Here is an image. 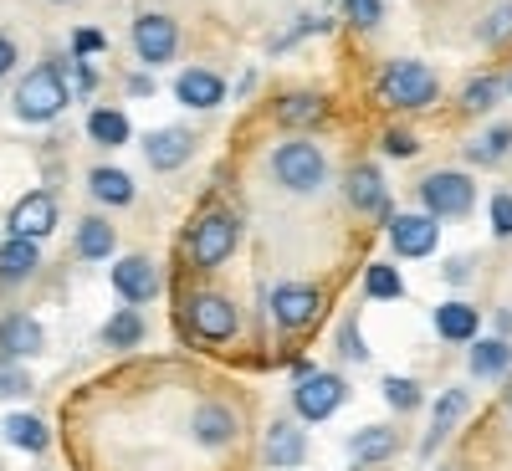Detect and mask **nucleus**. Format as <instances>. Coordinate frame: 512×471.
Masks as SVG:
<instances>
[{
  "instance_id": "obj_1",
  "label": "nucleus",
  "mask_w": 512,
  "mask_h": 471,
  "mask_svg": "<svg viewBox=\"0 0 512 471\" xmlns=\"http://www.w3.org/2000/svg\"><path fill=\"white\" fill-rule=\"evenodd\" d=\"M67 82H62V72L57 67H36V72H26L21 82H16V98H11V108H16V118L21 123H52L62 108H67Z\"/></svg>"
},
{
  "instance_id": "obj_2",
  "label": "nucleus",
  "mask_w": 512,
  "mask_h": 471,
  "mask_svg": "<svg viewBox=\"0 0 512 471\" xmlns=\"http://www.w3.org/2000/svg\"><path fill=\"white\" fill-rule=\"evenodd\" d=\"M272 180L287 185L292 195H313V190L328 180L323 149L308 144V139H287L282 149H272Z\"/></svg>"
},
{
  "instance_id": "obj_3",
  "label": "nucleus",
  "mask_w": 512,
  "mask_h": 471,
  "mask_svg": "<svg viewBox=\"0 0 512 471\" xmlns=\"http://www.w3.org/2000/svg\"><path fill=\"white\" fill-rule=\"evenodd\" d=\"M379 93H384V103L390 108H400V113H415V108H431L436 103V72L425 67V62H390L379 72Z\"/></svg>"
},
{
  "instance_id": "obj_4",
  "label": "nucleus",
  "mask_w": 512,
  "mask_h": 471,
  "mask_svg": "<svg viewBox=\"0 0 512 471\" xmlns=\"http://www.w3.org/2000/svg\"><path fill=\"white\" fill-rule=\"evenodd\" d=\"M185 251H190V262L200 272L221 267L226 256L236 251V221L226 216V210H205V216L190 226V236H185Z\"/></svg>"
},
{
  "instance_id": "obj_5",
  "label": "nucleus",
  "mask_w": 512,
  "mask_h": 471,
  "mask_svg": "<svg viewBox=\"0 0 512 471\" xmlns=\"http://www.w3.org/2000/svg\"><path fill=\"white\" fill-rule=\"evenodd\" d=\"M472 195H477V185L466 180L461 169H436V175L420 180L425 216H441V221H461L466 210H472Z\"/></svg>"
},
{
  "instance_id": "obj_6",
  "label": "nucleus",
  "mask_w": 512,
  "mask_h": 471,
  "mask_svg": "<svg viewBox=\"0 0 512 471\" xmlns=\"http://www.w3.org/2000/svg\"><path fill=\"white\" fill-rule=\"evenodd\" d=\"M185 328L190 338H200V344H226V338H236V308H231V297L221 292H195L190 303H185Z\"/></svg>"
},
{
  "instance_id": "obj_7",
  "label": "nucleus",
  "mask_w": 512,
  "mask_h": 471,
  "mask_svg": "<svg viewBox=\"0 0 512 471\" xmlns=\"http://www.w3.org/2000/svg\"><path fill=\"white\" fill-rule=\"evenodd\" d=\"M344 395H349V384L338 374H308V379H297V390H292V415L297 420H328L344 405Z\"/></svg>"
},
{
  "instance_id": "obj_8",
  "label": "nucleus",
  "mask_w": 512,
  "mask_h": 471,
  "mask_svg": "<svg viewBox=\"0 0 512 471\" xmlns=\"http://www.w3.org/2000/svg\"><path fill=\"white\" fill-rule=\"evenodd\" d=\"M57 231V195H47V190H31V195H21L16 200V210H11V236H21V241H47Z\"/></svg>"
},
{
  "instance_id": "obj_9",
  "label": "nucleus",
  "mask_w": 512,
  "mask_h": 471,
  "mask_svg": "<svg viewBox=\"0 0 512 471\" xmlns=\"http://www.w3.org/2000/svg\"><path fill=\"white\" fill-rule=\"evenodd\" d=\"M134 52H139L149 67H164L169 57L180 52V31H175V21L159 16V11H144V16L134 21Z\"/></svg>"
},
{
  "instance_id": "obj_10",
  "label": "nucleus",
  "mask_w": 512,
  "mask_h": 471,
  "mask_svg": "<svg viewBox=\"0 0 512 471\" xmlns=\"http://www.w3.org/2000/svg\"><path fill=\"white\" fill-rule=\"evenodd\" d=\"M113 287L128 308H139V303H154V297L164 292L159 282V267L149 262V256H123V262L113 267Z\"/></svg>"
},
{
  "instance_id": "obj_11",
  "label": "nucleus",
  "mask_w": 512,
  "mask_h": 471,
  "mask_svg": "<svg viewBox=\"0 0 512 471\" xmlns=\"http://www.w3.org/2000/svg\"><path fill=\"white\" fill-rule=\"evenodd\" d=\"M436 241H441L436 216H425V210H410V216H390V246H395L400 256H410V262L431 256Z\"/></svg>"
},
{
  "instance_id": "obj_12",
  "label": "nucleus",
  "mask_w": 512,
  "mask_h": 471,
  "mask_svg": "<svg viewBox=\"0 0 512 471\" xmlns=\"http://www.w3.org/2000/svg\"><path fill=\"white\" fill-rule=\"evenodd\" d=\"M318 318V287L308 282H282L272 292V323L277 328H308Z\"/></svg>"
},
{
  "instance_id": "obj_13",
  "label": "nucleus",
  "mask_w": 512,
  "mask_h": 471,
  "mask_svg": "<svg viewBox=\"0 0 512 471\" xmlns=\"http://www.w3.org/2000/svg\"><path fill=\"white\" fill-rule=\"evenodd\" d=\"M41 344H47V333L31 313H6L0 318V359H36Z\"/></svg>"
},
{
  "instance_id": "obj_14",
  "label": "nucleus",
  "mask_w": 512,
  "mask_h": 471,
  "mask_svg": "<svg viewBox=\"0 0 512 471\" xmlns=\"http://www.w3.org/2000/svg\"><path fill=\"white\" fill-rule=\"evenodd\" d=\"M175 98H180L190 113H210V108H221L226 82H221V72L190 67V72H180V77H175Z\"/></svg>"
},
{
  "instance_id": "obj_15",
  "label": "nucleus",
  "mask_w": 512,
  "mask_h": 471,
  "mask_svg": "<svg viewBox=\"0 0 512 471\" xmlns=\"http://www.w3.org/2000/svg\"><path fill=\"white\" fill-rule=\"evenodd\" d=\"M190 154H195L190 128H154V134L144 139V159L154 169H180V164H190Z\"/></svg>"
},
{
  "instance_id": "obj_16",
  "label": "nucleus",
  "mask_w": 512,
  "mask_h": 471,
  "mask_svg": "<svg viewBox=\"0 0 512 471\" xmlns=\"http://www.w3.org/2000/svg\"><path fill=\"white\" fill-rule=\"evenodd\" d=\"M0 436H6L16 451H31V456H41L52 446V425L41 420V415H31V410H11L6 420H0Z\"/></svg>"
},
{
  "instance_id": "obj_17",
  "label": "nucleus",
  "mask_w": 512,
  "mask_h": 471,
  "mask_svg": "<svg viewBox=\"0 0 512 471\" xmlns=\"http://www.w3.org/2000/svg\"><path fill=\"white\" fill-rule=\"evenodd\" d=\"M190 436H195L200 446H226V441L236 436V415H231L221 400H200L195 415H190Z\"/></svg>"
},
{
  "instance_id": "obj_18",
  "label": "nucleus",
  "mask_w": 512,
  "mask_h": 471,
  "mask_svg": "<svg viewBox=\"0 0 512 471\" xmlns=\"http://www.w3.org/2000/svg\"><path fill=\"white\" fill-rule=\"evenodd\" d=\"M344 195L354 210H374V216H384L390 210V200H384V175L374 164H354L349 175H344Z\"/></svg>"
},
{
  "instance_id": "obj_19",
  "label": "nucleus",
  "mask_w": 512,
  "mask_h": 471,
  "mask_svg": "<svg viewBox=\"0 0 512 471\" xmlns=\"http://www.w3.org/2000/svg\"><path fill=\"white\" fill-rule=\"evenodd\" d=\"M267 466H303L308 456V436H303V425H287V420H272V431H267Z\"/></svg>"
},
{
  "instance_id": "obj_20",
  "label": "nucleus",
  "mask_w": 512,
  "mask_h": 471,
  "mask_svg": "<svg viewBox=\"0 0 512 471\" xmlns=\"http://www.w3.org/2000/svg\"><path fill=\"white\" fill-rule=\"evenodd\" d=\"M88 195L98 205H134V175H123L118 164H98L88 175Z\"/></svg>"
},
{
  "instance_id": "obj_21",
  "label": "nucleus",
  "mask_w": 512,
  "mask_h": 471,
  "mask_svg": "<svg viewBox=\"0 0 512 471\" xmlns=\"http://www.w3.org/2000/svg\"><path fill=\"white\" fill-rule=\"evenodd\" d=\"M272 113H277L282 128H313L328 113V98L323 93H287V98H277Z\"/></svg>"
},
{
  "instance_id": "obj_22",
  "label": "nucleus",
  "mask_w": 512,
  "mask_h": 471,
  "mask_svg": "<svg viewBox=\"0 0 512 471\" xmlns=\"http://www.w3.org/2000/svg\"><path fill=\"white\" fill-rule=\"evenodd\" d=\"M128 134H134V123H128L123 108H93V113H88V139H93L98 149H123Z\"/></svg>"
},
{
  "instance_id": "obj_23",
  "label": "nucleus",
  "mask_w": 512,
  "mask_h": 471,
  "mask_svg": "<svg viewBox=\"0 0 512 471\" xmlns=\"http://www.w3.org/2000/svg\"><path fill=\"white\" fill-rule=\"evenodd\" d=\"M41 262V246L36 241H21V236H6L0 241V282H26Z\"/></svg>"
},
{
  "instance_id": "obj_24",
  "label": "nucleus",
  "mask_w": 512,
  "mask_h": 471,
  "mask_svg": "<svg viewBox=\"0 0 512 471\" xmlns=\"http://www.w3.org/2000/svg\"><path fill=\"white\" fill-rule=\"evenodd\" d=\"M113 246H118V231L103 216H82L77 221V256L82 262H103V256H113Z\"/></svg>"
},
{
  "instance_id": "obj_25",
  "label": "nucleus",
  "mask_w": 512,
  "mask_h": 471,
  "mask_svg": "<svg viewBox=\"0 0 512 471\" xmlns=\"http://www.w3.org/2000/svg\"><path fill=\"white\" fill-rule=\"evenodd\" d=\"M507 369H512L507 338H477V344H472V374L477 379H502Z\"/></svg>"
},
{
  "instance_id": "obj_26",
  "label": "nucleus",
  "mask_w": 512,
  "mask_h": 471,
  "mask_svg": "<svg viewBox=\"0 0 512 471\" xmlns=\"http://www.w3.org/2000/svg\"><path fill=\"white\" fill-rule=\"evenodd\" d=\"M477 308H466V303H446L436 308V333L451 338V344H466V338H477Z\"/></svg>"
},
{
  "instance_id": "obj_27",
  "label": "nucleus",
  "mask_w": 512,
  "mask_h": 471,
  "mask_svg": "<svg viewBox=\"0 0 512 471\" xmlns=\"http://www.w3.org/2000/svg\"><path fill=\"white\" fill-rule=\"evenodd\" d=\"M461 415H466V395H461V390H446V395L436 400V420H431V436L420 441V451L431 456V451H436V446L446 441V431H451V425H456Z\"/></svg>"
},
{
  "instance_id": "obj_28",
  "label": "nucleus",
  "mask_w": 512,
  "mask_h": 471,
  "mask_svg": "<svg viewBox=\"0 0 512 471\" xmlns=\"http://www.w3.org/2000/svg\"><path fill=\"white\" fill-rule=\"evenodd\" d=\"M103 344H108V349H139V344H144V318H139V308L113 313V318L103 323Z\"/></svg>"
},
{
  "instance_id": "obj_29",
  "label": "nucleus",
  "mask_w": 512,
  "mask_h": 471,
  "mask_svg": "<svg viewBox=\"0 0 512 471\" xmlns=\"http://www.w3.org/2000/svg\"><path fill=\"white\" fill-rule=\"evenodd\" d=\"M400 451V436L390 431V425H369V431L354 436V456L359 461H384V456H395Z\"/></svg>"
},
{
  "instance_id": "obj_30",
  "label": "nucleus",
  "mask_w": 512,
  "mask_h": 471,
  "mask_svg": "<svg viewBox=\"0 0 512 471\" xmlns=\"http://www.w3.org/2000/svg\"><path fill=\"white\" fill-rule=\"evenodd\" d=\"M364 292L374 297V303H395V297L405 292V282H400V272H395V267L374 262V267L364 272Z\"/></svg>"
},
{
  "instance_id": "obj_31",
  "label": "nucleus",
  "mask_w": 512,
  "mask_h": 471,
  "mask_svg": "<svg viewBox=\"0 0 512 471\" xmlns=\"http://www.w3.org/2000/svg\"><path fill=\"white\" fill-rule=\"evenodd\" d=\"M31 395V374L21 359H0V400H26Z\"/></svg>"
},
{
  "instance_id": "obj_32",
  "label": "nucleus",
  "mask_w": 512,
  "mask_h": 471,
  "mask_svg": "<svg viewBox=\"0 0 512 471\" xmlns=\"http://www.w3.org/2000/svg\"><path fill=\"white\" fill-rule=\"evenodd\" d=\"M497 98H502V82H497V77H477L472 88H466L461 103H466V113H492Z\"/></svg>"
},
{
  "instance_id": "obj_33",
  "label": "nucleus",
  "mask_w": 512,
  "mask_h": 471,
  "mask_svg": "<svg viewBox=\"0 0 512 471\" xmlns=\"http://www.w3.org/2000/svg\"><path fill=\"white\" fill-rule=\"evenodd\" d=\"M384 400H390L395 410H415V405H420V384H415V379L390 374V379H384Z\"/></svg>"
},
{
  "instance_id": "obj_34",
  "label": "nucleus",
  "mask_w": 512,
  "mask_h": 471,
  "mask_svg": "<svg viewBox=\"0 0 512 471\" xmlns=\"http://www.w3.org/2000/svg\"><path fill=\"white\" fill-rule=\"evenodd\" d=\"M482 41H487V47H502V41H512V0H507V6H497V11L482 21Z\"/></svg>"
},
{
  "instance_id": "obj_35",
  "label": "nucleus",
  "mask_w": 512,
  "mask_h": 471,
  "mask_svg": "<svg viewBox=\"0 0 512 471\" xmlns=\"http://www.w3.org/2000/svg\"><path fill=\"white\" fill-rule=\"evenodd\" d=\"M507 144H512V128H492V134H482V139L472 144V159H477V164H492V159H502Z\"/></svg>"
},
{
  "instance_id": "obj_36",
  "label": "nucleus",
  "mask_w": 512,
  "mask_h": 471,
  "mask_svg": "<svg viewBox=\"0 0 512 471\" xmlns=\"http://www.w3.org/2000/svg\"><path fill=\"white\" fill-rule=\"evenodd\" d=\"M344 11H349V26H359V31L379 26V16H384L379 0H344Z\"/></svg>"
},
{
  "instance_id": "obj_37",
  "label": "nucleus",
  "mask_w": 512,
  "mask_h": 471,
  "mask_svg": "<svg viewBox=\"0 0 512 471\" xmlns=\"http://www.w3.org/2000/svg\"><path fill=\"white\" fill-rule=\"evenodd\" d=\"M108 47V36L98 31V26H77V36H72V52L77 57H93V52H103Z\"/></svg>"
},
{
  "instance_id": "obj_38",
  "label": "nucleus",
  "mask_w": 512,
  "mask_h": 471,
  "mask_svg": "<svg viewBox=\"0 0 512 471\" xmlns=\"http://www.w3.org/2000/svg\"><path fill=\"white\" fill-rule=\"evenodd\" d=\"M492 236H512V195H492Z\"/></svg>"
},
{
  "instance_id": "obj_39",
  "label": "nucleus",
  "mask_w": 512,
  "mask_h": 471,
  "mask_svg": "<svg viewBox=\"0 0 512 471\" xmlns=\"http://www.w3.org/2000/svg\"><path fill=\"white\" fill-rule=\"evenodd\" d=\"M420 144H415V134H405V128H390L384 134V154H395V159H410Z\"/></svg>"
},
{
  "instance_id": "obj_40",
  "label": "nucleus",
  "mask_w": 512,
  "mask_h": 471,
  "mask_svg": "<svg viewBox=\"0 0 512 471\" xmlns=\"http://www.w3.org/2000/svg\"><path fill=\"white\" fill-rule=\"evenodd\" d=\"M338 349H344L349 359H359V364H369V349H364V338H359L354 323H344V333H338Z\"/></svg>"
},
{
  "instance_id": "obj_41",
  "label": "nucleus",
  "mask_w": 512,
  "mask_h": 471,
  "mask_svg": "<svg viewBox=\"0 0 512 471\" xmlns=\"http://www.w3.org/2000/svg\"><path fill=\"white\" fill-rule=\"evenodd\" d=\"M72 72H77V98H93V93H98V72H93V62H88V57H77Z\"/></svg>"
},
{
  "instance_id": "obj_42",
  "label": "nucleus",
  "mask_w": 512,
  "mask_h": 471,
  "mask_svg": "<svg viewBox=\"0 0 512 471\" xmlns=\"http://www.w3.org/2000/svg\"><path fill=\"white\" fill-rule=\"evenodd\" d=\"M11 67H16V41H11V36H0V77H6Z\"/></svg>"
},
{
  "instance_id": "obj_43",
  "label": "nucleus",
  "mask_w": 512,
  "mask_h": 471,
  "mask_svg": "<svg viewBox=\"0 0 512 471\" xmlns=\"http://www.w3.org/2000/svg\"><path fill=\"white\" fill-rule=\"evenodd\" d=\"M128 93H134V98H149L154 82H149V77H134V82H128Z\"/></svg>"
},
{
  "instance_id": "obj_44",
  "label": "nucleus",
  "mask_w": 512,
  "mask_h": 471,
  "mask_svg": "<svg viewBox=\"0 0 512 471\" xmlns=\"http://www.w3.org/2000/svg\"><path fill=\"white\" fill-rule=\"evenodd\" d=\"M497 328H502V333H512V313H497Z\"/></svg>"
},
{
  "instance_id": "obj_45",
  "label": "nucleus",
  "mask_w": 512,
  "mask_h": 471,
  "mask_svg": "<svg viewBox=\"0 0 512 471\" xmlns=\"http://www.w3.org/2000/svg\"><path fill=\"white\" fill-rule=\"evenodd\" d=\"M52 6H72V0H52Z\"/></svg>"
},
{
  "instance_id": "obj_46",
  "label": "nucleus",
  "mask_w": 512,
  "mask_h": 471,
  "mask_svg": "<svg viewBox=\"0 0 512 471\" xmlns=\"http://www.w3.org/2000/svg\"><path fill=\"white\" fill-rule=\"evenodd\" d=\"M507 88H512V82H507Z\"/></svg>"
}]
</instances>
